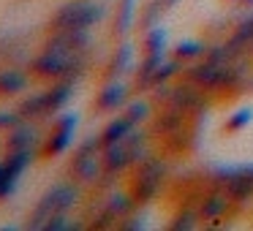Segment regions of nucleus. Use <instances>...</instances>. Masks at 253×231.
Returning <instances> with one entry per match:
<instances>
[{
	"instance_id": "f257e3e1",
	"label": "nucleus",
	"mask_w": 253,
	"mask_h": 231,
	"mask_svg": "<svg viewBox=\"0 0 253 231\" xmlns=\"http://www.w3.org/2000/svg\"><path fill=\"white\" fill-rule=\"evenodd\" d=\"M77 198H79V188L71 185V182H60V185L49 188V191L41 196V201L36 204L28 226L30 229H46V223H49L55 215H66L68 209L77 204Z\"/></svg>"
},
{
	"instance_id": "f03ea898",
	"label": "nucleus",
	"mask_w": 253,
	"mask_h": 231,
	"mask_svg": "<svg viewBox=\"0 0 253 231\" xmlns=\"http://www.w3.org/2000/svg\"><path fill=\"white\" fill-rule=\"evenodd\" d=\"M104 17V6L93 0H68L52 14L49 28L52 30H90Z\"/></svg>"
},
{
	"instance_id": "7ed1b4c3",
	"label": "nucleus",
	"mask_w": 253,
	"mask_h": 231,
	"mask_svg": "<svg viewBox=\"0 0 253 231\" xmlns=\"http://www.w3.org/2000/svg\"><path fill=\"white\" fill-rule=\"evenodd\" d=\"M104 147H101V139L93 136L87 142L79 144V150L71 158V177H77L79 182H98V177L104 174Z\"/></svg>"
},
{
	"instance_id": "20e7f679",
	"label": "nucleus",
	"mask_w": 253,
	"mask_h": 231,
	"mask_svg": "<svg viewBox=\"0 0 253 231\" xmlns=\"http://www.w3.org/2000/svg\"><path fill=\"white\" fill-rule=\"evenodd\" d=\"M166 174V166L158 158H142L136 163V180L131 185V196L136 204H147L158 196L161 180Z\"/></svg>"
},
{
	"instance_id": "39448f33",
	"label": "nucleus",
	"mask_w": 253,
	"mask_h": 231,
	"mask_svg": "<svg viewBox=\"0 0 253 231\" xmlns=\"http://www.w3.org/2000/svg\"><path fill=\"white\" fill-rule=\"evenodd\" d=\"M74 131H77V115L57 117V122H55V128H52L41 155H44V158H57V155H63L68 150V144L74 142Z\"/></svg>"
},
{
	"instance_id": "423d86ee",
	"label": "nucleus",
	"mask_w": 253,
	"mask_h": 231,
	"mask_svg": "<svg viewBox=\"0 0 253 231\" xmlns=\"http://www.w3.org/2000/svg\"><path fill=\"white\" fill-rule=\"evenodd\" d=\"M90 44L87 30H55L49 41H46V49H57V52H68V55H82Z\"/></svg>"
},
{
	"instance_id": "0eeeda50",
	"label": "nucleus",
	"mask_w": 253,
	"mask_h": 231,
	"mask_svg": "<svg viewBox=\"0 0 253 231\" xmlns=\"http://www.w3.org/2000/svg\"><path fill=\"white\" fill-rule=\"evenodd\" d=\"M229 204H231V196H229V191H226L223 185H215L210 193H204V198H202V204H199V218L202 220H220L226 215V209H229Z\"/></svg>"
},
{
	"instance_id": "6e6552de",
	"label": "nucleus",
	"mask_w": 253,
	"mask_h": 231,
	"mask_svg": "<svg viewBox=\"0 0 253 231\" xmlns=\"http://www.w3.org/2000/svg\"><path fill=\"white\" fill-rule=\"evenodd\" d=\"M169 104L180 106V109H185L188 115H202L207 106H204V95H202V87H196L193 82H185V84H177L174 90H171V98Z\"/></svg>"
},
{
	"instance_id": "1a4fd4ad",
	"label": "nucleus",
	"mask_w": 253,
	"mask_h": 231,
	"mask_svg": "<svg viewBox=\"0 0 253 231\" xmlns=\"http://www.w3.org/2000/svg\"><path fill=\"white\" fill-rule=\"evenodd\" d=\"M220 68H223V63H215V60L204 57V63H196V66L188 68L185 79L202 90H215L218 87V79H220Z\"/></svg>"
},
{
	"instance_id": "9d476101",
	"label": "nucleus",
	"mask_w": 253,
	"mask_h": 231,
	"mask_svg": "<svg viewBox=\"0 0 253 231\" xmlns=\"http://www.w3.org/2000/svg\"><path fill=\"white\" fill-rule=\"evenodd\" d=\"M226 191H229L231 201L245 204L253 198V166H242V169H234L231 180L226 182Z\"/></svg>"
},
{
	"instance_id": "9b49d317",
	"label": "nucleus",
	"mask_w": 253,
	"mask_h": 231,
	"mask_svg": "<svg viewBox=\"0 0 253 231\" xmlns=\"http://www.w3.org/2000/svg\"><path fill=\"white\" fill-rule=\"evenodd\" d=\"M185 115H188L185 109L169 104L158 115V120H155V133H161V136H171V133L182 131V125H185Z\"/></svg>"
},
{
	"instance_id": "f8f14e48",
	"label": "nucleus",
	"mask_w": 253,
	"mask_h": 231,
	"mask_svg": "<svg viewBox=\"0 0 253 231\" xmlns=\"http://www.w3.org/2000/svg\"><path fill=\"white\" fill-rule=\"evenodd\" d=\"M126 95H128V90L123 87L120 82L109 79V84H106V87L98 93V98H95V109L98 112H117L123 104H126Z\"/></svg>"
},
{
	"instance_id": "ddd939ff",
	"label": "nucleus",
	"mask_w": 253,
	"mask_h": 231,
	"mask_svg": "<svg viewBox=\"0 0 253 231\" xmlns=\"http://www.w3.org/2000/svg\"><path fill=\"white\" fill-rule=\"evenodd\" d=\"M133 128H136V122H131L126 115H123V117H115V120H112L109 125L104 128V131H101V136H98V139H101V147L106 150V147H112V144L123 142V139H126L128 133L133 131Z\"/></svg>"
},
{
	"instance_id": "4468645a",
	"label": "nucleus",
	"mask_w": 253,
	"mask_h": 231,
	"mask_svg": "<svg viewBox=\"0 0 253 231\" xmlns=\"http://www.w3.org/2000/svg\"><path fill=\"white\" fill-rule=\"evenodd\" d=\"M30 79L25 71L19 68H6V71H0V95H17L22 90H28Z\"/></svg>"
},
{
	"instance_id": "2eb2a0df",
	"label": "nucleus",
	"mask_w": 253,
	"mask_h": 231,
	"mask_svg": "<svg viewBox=\"0 0 253 231\" xmlns=\"http://www.w3.org/2000/svg\"><path fill=\"white\" fill-rule=\"evenodd\" d=\"M161 63H164V52H153V55H144V60L139 63L136 87H142V90L153 87V77H155V71L161 68Z\"/></svg>"
},
{
	"instance_id": "dca6fc26",
	"label": "nucleus",
	"mask_w": 253,
	"mask_h": 231,
	"mask_svg": "<svg viewBox=\"0 0 253 231\" xmlns=\"http://www.w3.org/2000/svg\"><path fill=\"white\" fill-rule=\"evenodd\" d=\"M33 142H36V131L30 125H25V122H19V125H14L11 131H8L6 153H11V150H30Z\"/></svg>"
},
{
	"instance_id": "f3484780",
	"label": "nucleus",
	"mask_w": 253,
	"mask_h": 231,
	"mask_svg": "<svg viewBox=\"0 0 253 231\" xmlns=\"http://www.w3.org/2000/svg\"><path fill=\"white\" fill-rule=\"evenodd\" d=\"M44 95H46V115H52V112H60L63 106L68 104V98H71V82H57V84H52L49 90H44Z\"/></svg>"
},
{
	"instance_id": "a211bd4d",
	"label": "nucleus",
	"mask_w": 253,
	"mask_h": 231,
	"mask_svg": "<svg viewBox=\"0 0 253 231\" xmlns=\"http://www.w3.org/2000/svg\"><path fill=\"white\" fill-rule=\"evenodd\" d=\"M30 160H33V153H30V150H11V153L6 155V160H3V169H6L8 177L19 180V174L30 166Z\"/></svg>"
},
{
	"instance_id": "6ab92c4d",
	"label": "nucleus",
	"mask_w": 253,
	"mask_h": 231,
	"mask_svg": "<svg viewBox=\"0 0 253 231\" xmlns=\"http://www.w3.org/2000/svg\"><path fill=\"white\" fill-rule=\"evenodd\" d=\"M131 57H133L131 44H120V46H117L115 57H112V63H109V71H106V79H117L123 71H128V68H131Z\"/></svg>"
},
{
	"instance_id": "aec40b11",
	"label": "nucleus",
	"mask_w": 253,
	"mask_h": 231,
	"mask_svg": "<svg viewBox=\"0 0 253 231\" xmlns=\"http://www.w3.org/2000/svg\"><path fill=\"white\" fill-rule=\"evenodd\" d=\"M19 115H22L25 120H33V117L46 115V95L36 93V95H30V98H25L22 104H19Z\"/></svg>"
},
{
	"instance_id": "412c9836",
	"label": "nucleus",
	"mask_w": 253,
	"mask_h": 231,
	"mask_svg": "<svg viewBox=\"0 0 253 231\" xmlns=\"http://www.w3.org/2000/svg\"><path fill=\"white\" fill-rule=\"evenodd\" d=\"M199 55H207V46H204L202 41H180V44L174 46L177 60H193V57H199Z\"/></svg>"
},
{
	"instance_id": "4be33fe9",
	"label": "nucleus",
	"mask_w": 253,
	"mask_h": 231,
	"mask_svg": "<svg viewBox=\"0 0 253 231\" xmlns=\"http://www.w3.org/2000/svg\"><path fill=\"white\" fill-rule=\"evenodd\" d=\"M133 204H136V201H133L131 193H128V196H126V193H115V196L109 198V204H106V209H112V212L117 215V220H123L133 209Z\"/></svg>"
},
{
	"instance_id": "5701e85b",
	"label": "nucleus",
	"mask_w": 253,
	"mask_h": 231,
	"mask_svg": "<svg viewBox=\"0 0 253 231\" xmlns=\"http://www.w3.org/2000/svg\"><path fill=\"white\" fill-rule=\"evenodd\" d=\"M153 52H166V33L164 28H153L144 36V55H153Z\"/></svg>"
},
{
	"instance_id": "b1692460",
	"label": "nucleus",
	"mask_w": 253,
	"mask_h": 231,
	"mask_svg": "<svg viewBox=\"0 0 253 231\" xmlns=\"http://www.w3.org/2000/svg\"><path fill=\"white\" fill-rule=\"evenodd\" d=\"M251 120H253V109H237L234 115L226 120L223 131H226V133H237V131H242V128H245Z\"/></svg>"
},
{
	"instance_id": "393cba45",
	"label": "nucleus",
	"mask_w": 253,
	"mask_h": 231,
	"mask_svg": "<svg viewBox=\"0 0 253 231\" xmlns=\"http://www.w3.org/2000/svg\"><path fill=\"white\" fill-rule=\"evenodd\" d=\"M126 117L131 122H136V125H139V122H144L150 117V104H147V101H131V104L126 106Z\"/></svg>"
},
{
	"instance_id": "a878e982",
	"label": "nucleus",
	"mask_w": 253,
	"mask_h": 231,
	"mask_svg": "<svg viewBox=\"0 0 253 231\" xmlns=\"http://www.w3.org/2000/svg\"><path fill=\"white\" fill-rule=\"evenodd\" d=\"M133 8H136V0H120V14H117V25H120V33H126L133 22Z\"/></svg>"
},
{
	"instance_id": "bb28decb",
	"label": "nucleus",
	"mask_w": 253,
	"mask_h": 231,
	"mask_svg": "<svg viewBox=\"0 0 253 231\" xmlns=\"http://www.w3.org/2000/svg\"><path fill=\"white\" fill-rule=\"evenodd\" d=\"M177 71H180V60H177V57H174V60H169V63H161V68L155 71V77H153V87H155V84H166Z\"/></svg>"
},
{
	"instance_id": "cd10ccee",
	"label": "nucleus",
	"mask_w": 253,
	"mask_h": 231,
	"mask_svg": "<svg viewBox=\"0 0 253 231\" xmlns=\"http://www.w3.org/2000/svg\"><path fill=\"white\" fill-rule=\"evenodd\" d=\"M161 8H164V6H161V0H155V3H150V8L142 14V17H139V22H142V28H153V25H158L155 19H158Z\"/></svg>"
},
{
	"instance_id": "c85d7f7f",
	"label": "nucleus",
	"mask_w": 253,
	"mask_h": 231,
	"mask_svg": "<svg viewBox=\"0 0 253 231\" xmlns=\"http://www.w3.org/2000/svg\"><path fill=\"white\" fill-rule=\"evenodd\" d=\"M193 220H196V212H191V209H185V212H180V215L174 218V223H171V231L193 229Z\"/></svg>"
},
{
	"instance_id": "c756f323",
	"label": "nucleus",
	"mask_w": 253,
	"mask_h": 231,
	"mask_svg": "<svg viewBox=\"0 0 253 231\" xmlns=\"http://www.w3.org/2000/svg\"><path fill=\"white\" fill-rule=\"evenodd\" d=\"M25 117L19 115V109L17 112H0V128H6V131H11L14 125H19Z\"/></svg>"
},
{
	"instance_id": "7c9ffc66",
	"label": "nucleus",
	"mask_w": 253,
	"mask_h": 231,
	"mask_svg": "<svg viewBox=\"0 0 253 231\" xmlns=\"http://www.w3.org/2000/svg\"><path fill=\"white\" fill-rule=\"evenodd\" d=\"M66 215H55V218L46 223V231H60V229H71V223H66Z\"/></svg>"
},
{
	"instance_id": "2f4dec72",
	"label": "nucleus",
	"mask_w": 253,
	"mask_h": 231,
	"mask_svg": "<svg viewBox=\"0 0 253 231\" xmlns=\"http://www.w3.org/2000/svg\"><path fill=\"white\" fill-rule=\"evenodd\" d=\"M174 3H177V0H161V6H164V8H169V6H174Z\"/></svg>"
},
{
	"instance_id": "473e14b6",
	"label": "nucleus",
	"mask_w": 253,
	"mask_h": 231,
	"mask_svg": "<svg viewBox=\"0 0 253 231\" xmlns=\"http://www.w3.org/2000/svg\"><path fill=\"white\" fill-rule=\"evenodd\" d=\"M242 6H253V0H240Z\"/></svg>"
},
{
	"instance_id": "72a5a7b5",
	"label": "nucleus",
	"mask_w": 253,
	"mask_h": 231,
	"mask_svg": "<svg viewBox=\"0 0 253 231\" xmlns=\"http://www.w3.org/2000/svg\"><path fill=\"white\" fill-rule=\"evenodd\" d=\"M3 171H6V169H3V163H0V174H3Z\"/></svg>"
},
{
	"instance_id": "f704fd0d",
	"label": "nucleus",
	"mask_w": 253,
	"mask_h": 231,
	"mask_svg": "<svg viewBox=\"0 0 253 231\" xmlns=\"http://www.w3.org/2000/svg\"><path fill=\"white\" fill-rule=\"evenodd\" d=\"M248 49H251V52H253V41H251V46H248Z\"/></svg>"
},
{
	"instance_id": "c9c22d12",
	"label": "nucleus",
	"mask_w": 253,
	"mask_h": 231,
	"mask_svg": "<svg viewBox=\"0 0 253 231\" xmlns=\"http://www.w3.org/2000/svg\"><path fill=\"white\" fill-rule=\"evenodd\" d=\"M231 3H240V0H231Z\"/></svg>"
},
{
	"instance_id": "e433bc0d",
	"label": "nucleus",
	"mask_w": 253,
	"mask_h": 231,
	"mask_svg": "<svg viewBox=\"0 0 253 231\" xmlns=\"http://www.w3.org/2000/svg\"><path fill=\"white\" fill-rule=\"evenodd\" d=\"M251 90H253V82H251Z\"/></svg>"
}]
</instances>
